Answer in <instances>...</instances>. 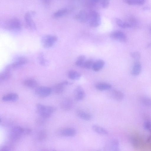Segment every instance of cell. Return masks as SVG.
<instances>
[{"label": "cell", "mask_w": 151, "mask_h": 151, "mask_svg": "<svg viewBox=\"0 0 151 151\" xmlns=\"http://www.w3.org/2000/svg\"><path fill=\"white\" fill-rule=\"evenodd\" d=\"M47 134L46 132L44 130L40 131L37 134V138L40 141H43L46 138Z\"/></svg>", "instance_id": "34"}, {"label": "cell", "mask_w": 151, "mask_h": 151, "mask_svg": "<svg viewBox=\"0 0 151 151\" xmlns=\"http://www.w3.org/2000/svg\"><path fill=\"white\" fill-rule=\"evenodd\" d=\"M88 21L90 26L96 27L101 24V18L99 14L96 11H92L89 13Z\"/></svg>", "instance_id": "5"}, {"label": "cell", "mask_w": 151, "mask_h": 151, "mask_svg": "<svg viewBox=\"0 0 151 151\" xmlns=\"http://www.w3.org/2000/svg\"><path fill=\"white\" fill-rule=\"evenodd\" d=\"M76 114L79 118L86 121H90L92 118V116L90 113L80 109L76 111Z\"/></svg>", "instance_id": "15"}, {"label": "cell", "mask_w": 151, "mask_h": 151, "mask_svg": "<svg viewBox=\"0 0 151 151\" xmlns=\"http://www.w3.org/2000/svg\"><path fill=\"white\" fill-rule=\"evenodd\" d=\"M119 142L116 139H112L107 142L105 146L104 149L106 150L111 151H118Z\"/></svg>", "instance_id": "9"}, {"label": "cell", "mask_w": 151, "mask_h": 151, "mask_svg": "<svg viewBox=\"0 0 151 151\" xmlns=\"http://www.w3.org/2000/svg\"><path fill=\"white\" fill-rule=\"evenodd\" d=\"M140 101L144 106L147 107L151 106V98L147 96H142L140 98Z\"/></svg>", "instance_id": "32"}, {"label": "cell", "mask_w": 151, "mask_h": 151, "mask_svg": "<svg viewBox=\"0 0 151 151\" xmlns=\"http://www.w3.org/2000/svg\"><path fill=\"white\" fill-rule=\"evenodd\" d=\"M28 60L22 56H19L16 58L13 62L9 64L11 69L20 67L26 64Z\"/></svg>", "instance_id": "8"}, {"label": "cell", "mask_w": 151, "mask_h": 151, "mask_svg": "<svg viewBox=\"0 0 151 151\" xmlns=\"http://www.w3.org/2000/svg\"><path fill=\"white\" fill-rule=\"evenodd\" d=\"M131 141L132 145L135 147L139 146V142L137 139L135 137H132L131 139Z\"/></svg>", "instance_id": "38"}, {"label": "cell", "mask_w": 151, "mask_h": 151, "mask_svg": "<svg viewBox=\"0 0 151 151\" xmlns=\"http://www.w3.org/2000/svg\"><path fill=\"white\" fill-rule=\"evenodd\" d=\"M86 60L85 56L81 55L79 56L76 62V65L78 66L83 68V65Z\"/></svg>", "instance_id": "30"}, {"label": "cell", "mask_w": 151, "mask_h": 151, "mask_svg": "<svg viewBox=\"0 0 151 151\" xmlns=\"http://www.w3.org/2000/svg\"><path fill=\"white\" fill-rule=\"evenodd\" d=\"M104 62L102 60L99 59L94 62L92 69L96 72L99 71L104 67Z\"/></svg>", "instance_id": "22"}, {"label": "cell", "mask_w": 151, "mask_h": 151, "mask_svg": "<svg viewBox=\"0 0 151 151\" xmlns=\"http://www.w3.org/2000/svg\"><path fill=\"white\" fill-rule=\"evenodd\" d=\"M37 58L39 63L41 65L45 66L48 65V61L45 58L44 55L42 52H40L39 53Z\"/></svg>", "instance_id": "27"}, {"label": "cell", "mask_w": 151, "mask_h": 151, "mask_svg": "<svg viewBox=\"0 0 151 151\" xmlns=\"http://www.w3.org/2000/svg\"><path fill=\"white\" fill-rule=\"evenodd\" d=\"M34 11L28 12H26L24 16V21L26 27L29 29L32 30L36 29V24L33 21L32 17L35 14Z\"/></svg>", "instance_id": "6"}, {"label": "cell", "mask_w": 151, "mask_h": 151, "mask_svg": "<svg viewBox=\"0 0 151 151\" xmlns=\"http://www.w3.org/2000/svg\"><path fill=\"white\" fill-rule=\"evenodd\" d=\"M150 32L151 33V26H150Z\"/></svg>", "instance_id": "44"}, {"label": "cell", "mask_w": 151, "mask_h": 151, "mask_svg": "<svg viewBox=\"0 0 151 151\" xmlns=\"http://www.w3.org/2000/svg\"><path fill=\"white\" fill-rule=\"evenodd\" d=\"M145 129L151 133V123L149 121H146L144 124Z\"/></svg>", "instance_id": "36"}, {"label": "cell", "mask_w": 151, "mask_h": 151, "mask_svg": "<svg viewBox=\"0 0 151 151\" xmlns=\"http://www.w3.org/2000/svg\"><path fill=\"white\" fill-rule=\"evenodd\" d=\"M86 96L85 92L80 86H77L74 91V97L75 101H80L84 99Z\"/></svg>", "instance_id": "10"}, {"label": "cell", "mask_w": 151, "mask_h": 151, "mask_svg": "<svg viewBox=\"0 0 151 151\" xmlns=\"http://www.w3.org/2000/svg\"><path fill=\"white\" fill-rule=\"evenodd\" d=\"M31 132V130L29 128H23L19 126L14 127L11 131V139L13 141L17 140L22 135L29 134Z\"/></svg>", "instance_id": "3"}, {"label": "cell", "mask_w": 151, "mask_h": 151, "mask_svg": "<svg viewBox=\"0 0 151 151\" xmlns=\"http://www.w3.org/2000/svg\"><path fill=\"white\" fill-rule=\"evenodd\" d=\"M52 89L46 86H39L36 88L35 94L41 98H45L49 96L51 93Z\"/></svg>", "instance_id": "7"}, {"label": "cell", "mask_w": 151, "mask_h": 151, "mask_svg": "<svg viewBox=\"0 0 151 151\" xmlns=\"http://www.w3.org/2000/svg\"><path fill=\"white\" fill-rule=\"evenodd\" d=\"M116 22L119 27L122 28H130L131 27L130 25L126 21H124L118 18L115 19Z\"/></svg>", "instance_id": "29"}, {"label": "cell", "mask_w": 151, "mask_h": 151, "mask_svg": "<svg viewBox=\"0 0 151 151\" xmlns=\"http://www.w3.org/2000/svg\"><path fill=\"white\" fill-rule=\"evenodd\" d=\"M67 9L66 8L60 9L55 12L52 15L53 18L58 19L65 15L67 13Z\"/></svg>", "instance_id": "26"}, {"label": "cell", "mask_w": 151, "mask_h": 151, "mask_svg": "<svg viewBox=\"0 0 151 151\" xmlns=\"http://www.w3.org/2000/svg\"><path fill=\"white\" fill-rule=\"evenodd\" d=\"M151 47V42L148 44L147 46V48H148Z\"/></svg>", "instance_id": "42"}, {"label": "cell", "mask_w": 151, "mask_h": 151, "mask_svg": "<svg viewBox=\"0 0 151 151\" xmlns=\"http://www.w3.org/2000/svg\"><path fill=\"white\" fill-rule=\"evenodd\" d=\"M89 13L84 9L81 10L76 16V18L81 23H85L88 21Z\"/></svg>", "instance_id": "14"}, {"label": "cell", "mask_w": 151, "mask_h": 151, "mask_svg": "<svg viewBox=\"0 0 151 151\" xmlns=\"http://www.w3.org/2000/svg\"><path fill=\"white\" fill-rule=\"evenodd\" d=\"M111 39L115 40L124 42L127 41V38L125 34L120 31H116L112 32L110 35Z\"/></svg>", "instance_id": "11"}, {"label": "cell", "mask_w": 151, "mask_h": 151, "mask_svg": "<svg viewBox=\"0 0 151 151\" xmlns=\"http://www.w3.org/2000/svg\"><path fill=\"white\" fill-rule=\"evenodd\" d=\"M18 99V95L15 93H11L7 94L2 98V100L5 101H15Z\"/></svg>", "instance_id": "19"}, {"label": "cell", "mask_w": 151, "mask_h": 151, "mask_svg": "<svg viewBox=\"0 0 151 151\" xmlns=\"http://www.w3.org/2000/svg\"><path fill=\"white\" fill-rule=\"evenodd\" d=\"M130 55L132 58L136 61H138L140 58V54L138 51L132 52Z\"/></svg>", "instance_id": "35"}, {"label": "cell", "mask_w": 151, "mask_h": 151, "mask_svg": "<svg viewBox=\"0 0 151 151\" xmlns=\"http://www.w3.org/2000/svg\"><path fill=\"white\" fill-rule=\"evenodd\" d=\"M73 102L70 98H66L63 99L60 104V106L62 109L64 111L70 110L73 107Z\"/></svg>", "instance_id": "12"}, {"label": "cell", "mask_w": 151, "mask_h": 151, "mask_svg": "<svg viewBox=\"0 0 151 151\" xmlns=\"http://www.w3.org/2000/svg\"><path fill=\"white\" fill-rule=\"evenodd\" d=\"M10 147L8 146H4L2 147L0 150L1 151H8L10 150Z\"/></svg>", "instance_id": "40"}, {"label": "cell", "mask_w": 151, "mask_h": 151, "mask_svg": "<svg viewBox=\"0 0 151 151\" xmlns=\"http://www.w3.org/2000/svg\"><path fill=\"white\" fill-rule=\"evenodd\" d=\"M111 96L113 99L118 101H122L124 98V94L122 91L113 90L111 92Z\"/></svg>", "instance_id": "17"}, {"label": "cell", "mask_w": 151, "mask_h": 151, "mask_svg": "<svg viewBox=\"0 0 151 151\" xmlns=\"http://www.w3.org/2000/svg\"><path fill=\"white\" fill-rule=\"evenodd\" d=\"M36 108L38 113L42 118L44 119L50 117L56 110V108L54 106H46L41 104H37Z\"/></svg>", "instance_id": "2"}, {"label": "cell", "mask_w": 151, "mask_h": 151, "mask_svg": "<svg viewBox=\"0 0 151 151\" xmlns=\"http://www.w3.org/2000/svg\"><path fill=\"white\" fill-rule=\"evenodd\" d=\"M43 4L45 6H48L50 5L51 0H41Z\"/></svg>", "instance_id": "39"}, {"label": "cell", "mask_w": 151, "mask_h": 151, "mask_svg": "<svg viewBox=\"0 0 151 151\" xmlns=\"http://www.w3.org/2000/svg\"><path fill=\"white\" fill-rule=\"evenodd\" d=\"M72 84V83L66 81H64L55 84L53 87V90L57 94H60L64 91L65 86Z\"/></svg>", "instance_id": "13"}, {"label": "cell", "mask_w": 151, "mask_h": 151, "mask_svg": "<svg viewBox=\"0 0 151 151\" xmlns=\"http://www.w3.org/2000/svg\"><path fill=\"white\" fill-rule=\"evenodd\" d=\"M91 2L94 3H96L99 2L100 0H91Z\"/></svg>", "instance_id": "41"}, {"label": "cell", "mask_w": 151, "mask_h": 151, "mask_svg": "<svg viewBox=\"0 0 151 151\" xmlns=\"http://www.w3.org/2000/svg\"><path fill=\"white\" fill-rule=\"evenodd\" d=\"M102 6L104 8H107L109 6L110 0H101Z\"/></svg>", "instance_id": "37"}, {"label": "cell", "mask_w": 151, "mask_h": 151, "mask_svg": "<svg viewBox=\"0 0 151 151\" xmlns=\"http://www.w3.org/2000/svg\"><path fill=\"white\" fill-rule=\"evenodd\" d=\"M58 40V37L56 36L46 35L42 37L41 43L44 48H49L52 47L55 44Z\"/></svg>", "instance_id": "4"}, {"label": "cell", "mask_w": 151, "mask_h": 151, "mask_svg": "<svg viewBox=\"0 0 151 151\" xmlns=\"http://www.w3.org/2000/svg\"><path fill=\"white\" fill-rule=\"evenodd\" d=\"M68 78L73 80H79L81 77V74L79 72L74 70H70L68 73Z\"/></svg>", "instance_id": "24"}, {"label": "cell", "mask_w": 151, "mask_h": 151, "mask_svg": "<svg viewBox=\"0 0 151 151\" xmlns=\"http://www.w3.org/2000/svg\"><path fill=\"white\" fill-rule=\"evenodd\" d=\"M91 127L93 130L98 134L103 135H107L109 134L106 129L99 125L93 124Z\"/></svg>", "instance_id": "20"}, {"label": "cell", "mask_w": 151, "mask_h": 151, "mask_svg": "<svg viewBox=\"0 0 151 151\" xmlns=\"http://www.w3.org/2000/svg\"><path fill=\"white\" fill-rule=\"evenodd\" d=\"M127 4L131 5H141L144 4L146 0H123Z\"/></svg>", "instance_id": "28"}, {"label": "cell", "mask_w": 151, "mask_h": 151, "mask_svg": "<svg viewBox=\"0 0 151 151\" xmlns=\"http://www.w3.org/2000/svg\"><path fill=\"white\" fill-rule=\"evenodd\" d=\"M3 27L5 29L10 32H17L22 28L21 23L16 18H12L6 20L4 23Z\"/></svg>", "instance_id": "1"}, {"label": "cell", "mask_w": 151, "mask_h": 151, "mask_svg": "<svg viewBox=\"0 0 151 151\" xmlns=\"http://www.w3.org/2000/svg\"><path fill=\"white\" fill-rule=\"evenodd\" d=\"M149 9V7H145V8H144V10H148V9Z\"/></svg>", "instance_id": "43"}, {"label": "cell", "mask_w": 151, "mask_h": 151, "mask_svg": "<svg viewBox=\"0 0 151 151\" xmlns=\"http://www.w3.org/2000/svg\"><path fill=\"white\" fill-rule=\"evenodd\" d=\"M126 22L130 25L131 28L137 27L138 24V22L137 19L132 16L129 17Z\"/></svg>", "instance_id": "31"}, {"label": "cell", "mask_w": 151, "mask_h": 151, "mask_svg": "<svg viewBox=\"0 0 151 151\" xmlns=\"http://www.w3.org/2000/svg\"><path fill=\"white\" fill-rule=\"evenodd\" d=\"M23 84L26 87L30 88H36L38 85L37 81L32 78H28L25 80L23 81Z\"/></svg>", "instance_id": "21"}, {"label": "cell", "mask_w": 151, "mask_h": 151, "mask_svg": "<svg viewBox=\"0 0 151 151\" xmlns=\"http://www.w3.org/2000/svg\"><path fill=\"white\" fill-rule=\"evenodd\" d=\"M11 71L4 68L0 73V82L8 79L11 77Z\"/></svg>", "instance_id": "25"}, {"label": "cell", "mask_w": 151, "mask_h": 151, "mask_svg": "<svg viewBox=\"0 0 151 151\" xmlns=\"http://www.w3.org/2000/svg\"><path fill=\"white\" fill-rule=\"evenodd\" d=\"M94 61L91 59L86 60L85 61L83 68L88 69H92Z\"/></svg>", "instance_id": "33"}, {"label": "cell", "mask_w": 151, "mask_h": 151, "mask_svg": "<svg viewBox=\"0 0 151 151\" xmlns=\"http://www.w3.org/2000/svg\"><path fill=\"white\" fill-rule=\"evenodd\" d=\"M141 64L139 61H136L133 65L131 71V74L134 76H137L141 73Z\"/></svg>", "instance_id": "18"}, {"label": "cell", "mask_w": 151, "mask_h": 151, "mask_svg": "<svg viewBox=\"0 0 151 151\" xmlns=\"http://www.w3.org/2000/svg\"><path fill=\"white\" fill-rule=\"evenodd\" d=\"M95 87L98 90L102 91L110 89L112 86L109 83L102 82L96 84Z\"/></svg>", "instance_id": "23"}, {"label": "cell", "mask_w": 151, "mask_h": 151, "mask_svg": "<svg viewBox=\"0 0 151 151\" xmlns=\"http://www.w3.org/2000/svg\"><path fill=\"white\" fill-rule=\"evenodd\" d=\"M60 134L64 136L71 137L74 136L76 134V130L73 128L68 127L64 128L60 132Z\"/></svg>", "instance_id": "16"}]
</instances>
